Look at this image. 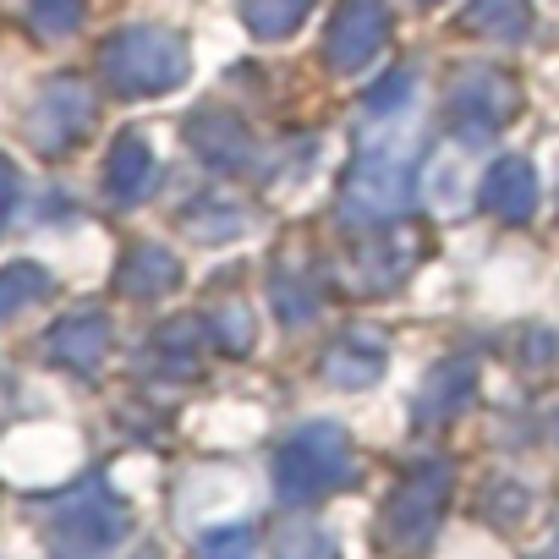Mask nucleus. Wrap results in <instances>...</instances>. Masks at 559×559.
I'll use <instances>...</instances> for the list:
<instances>
[{"mask_svg": "<svg viewBox=\"0 0 559 559\" xmlns=\"http://www.w3.org/2000/svg\"><path fill=\"white\" fill-rule=\"evenodd\" d=\"M357 477V455L341 423H302L274 450V493L286 504H313Z\"/></svg>", "mask_w": 559, "mask_h": 559, "instance_id": "nucleus-1", "label": "nucleus"}, {"mask_svg": "<svg viewBox=\"0 0 559 559\" xmlns=\"http://www.w3.org/2000/svg\"><path fill=\"white\" fill-rule=\"evenodd\" d=\"M127 504L94 477L83 483L78 493H67L56 510H50V526H45V543L56 559H99L105 548H116L127 537Z\"/></svg>", "mask_w": 559, "mask_h": 559, "instance_id": "nucleus-2", "label": "nucleus"}, {"mask_svg": "<svg viewBox=\"0 0 559 559\" xmlns=\"http://www.w3.org/2000/svg\"><path fill=\"white\" fill-rule=\"evenodd\" d=\"M187 72H192V56L165 28H121L105 45V78L121 94H165L187 83Z\"/></svg>", "mask_w": 559, "mask_h": 559, "instance_id": "nucleus-3", "label": "nucleus"}, {"mask_svg": "<svg viewBox=\"0 0 559 559\" xmlns=\"http://www.w3.org/2000/svg\"><path fill=\"white\" fill-rule=\"evenodd\" d=\"M450 461H423L412 477L395 483V493L384 499L379 510V537L395 548V554H417L428 548V537L439 532L444 521V504H450Z\"/></svg>", "mask_w": 559, "mask_h": 559, "instance_id": "nucleus-4", "label": "nucleus"}, {"mask_svg": "<svg viewBox=\"0 0 559 559\" xmlns=\"http://www.w3.org/2000/svg\"><path fill=\"white\" fill-rule=\"evenodd\" d=\"M412 165L401 154H362L341 187V203L346 214H357L362 225H384V219H401L412 209Z\"/></svg>", "mask_w": 559, "mask_h": 559, "instance_id": "nucleus-5", "label": "nucleus"}, {"mask_svg": "<svg viewBox=\"0 0 559 559\" xmlns=\"http://www.w3.org/2000/svg\"><path fill=\"white\" fill-rule=\"evenodd\" d=\"M88 127H94V94H88L78 78L50 83V88L34 99V110H28V138H34L45 154H67Z\"/></svg>", "mask_w": 559, "mask_h": 559, "instance_id": "nucleus-6", "label": "nucleus"}, {"mask_svg": "<svg viewBox=\"0 0 559 559\" xmlns=\"http://www.w3.org/2000/svg\"><path fill=\"white\" fill-rule=\"evenodd\" d=\"M450 105H455V138H461V143H488L493 127L515 110V88H510V78H499L493 67H472V72L455 78Z\"/></svg>", "mask_w": 559, "mask_h": 559, "instance_id": "nucleus-7", "label": "nucleus"}, {"mask_svg": "<svg viewBox=\"0 0 559 559\" xmlns=\"http://www.w3.org/2000/svg\"><path fill=\"white\" fill-rule=\"evenodd\" d=\"M390 39V12L384 0H341V12L330 23V67L357 72L379 56V45Z\"/></svg>", "mask_w": 559, "mask_h": 559, "instance_id": "nucleus-8", "label": "nucleus"}, {"mask_svg": "<svg viewBox=\"0 0 559 559\" xmlns=\"http://www.w3.org/2000/svg\"><path fill=\"white\" fill-rule=\"evenodd\" d=\"M390 362V341L373 330V324H352L330 352H324V379L341 384V390H368Z\"/></svg>", "mask_w": 559, "mask_h": 559, "instance_id": "nucleus-9", "label": "nucleus"}, {"mask_svg": "<svg viewBox=\"0 0 559 559\" xmlns=\"http://www.w3.org/2000/svg\"><path fill=\"white\" fill-rule=\"evenodd\" d=\"M176 286H181L176 252H165L159 241L127 247V258H121V269H116V292H121V297H132V302H159V297H170Z\"/></svg>", "mask_w": 559, "mask_h": 559, "instance_id": "nucleus-10", "label": "nucleus"}, {"mask_svg": "<svg viewBox=\"0 0 559 559\" xmlns=\"http://www.w3.org/2000/svg\"><path fill=\"white\" fill-rule=\"evenodd\" d=\"M472 390H477V357H444L439 368H428L423 379V401H417V423H444L455 412L472 406Z\"/></svg>", "mask_w": 559, "mask_h": 559, "instance_id": "nucleus-11", "label": "nucleus"}, {"mask_svg": "<svg viewBox=\"0 0 559 559\" xmlns=\"http://www.w3.org/2000/svg\"><path fill=\"white\" fill-rule=\"evenodd\" d=\"M45 346H50L56 362H67V368H78V373H94V368L105 362V352H110V319H105V313H67V319L45 335Z\"/></svg>", "mask_w": 559, "mask_h": 559, "instance_id": "nucleus-12", "label": "nucleus"}, {"mask_svg": "<svg viewBox=\"0 0 559 559\" xmlns=\"http://www.w3.org/2000/svg\"><path fill=\"white\" fill-rule=\"evenodd\" d=\"M477 203H483L488 214H499V219H526V214L537 209V176H532V165H526V159H499V165L483 176Z\"/></svg>", "mask_w": 559, "mask_h": 559, "instance_id": "nucleus-13", "label": "nucleus"}, {"mask_svg": "<svg viewBox=\"0 0 559 559\" xmlns=\"http://www.w3.org/2000/svg\"><path fill=\"white\" fill-rule=\"evenodd\" d=\"M154 181H159V165H154L148 138L127 132V138L110 148V165H105V187H110V198H116V203H138V198L154 192Z\"/></svg>", "mask_w": 559, "mask_h": 559, "instance_id": "nucleus-14", "label": "nucleus"}, {"mask_svg": "<svg viewBox=\"0 0 559 559\" xmlns=\"http://www.w3.org/2000/svg\"><path fill=\"white\" fill-rule=\"evenodd\" d=\"M192 143H198V154H203L214 170H241V165L252 159V138H247L241 121L225 116V110L192 116Z\"/></svg>", "mask_w": 559, "mask_h": 559, "instance_id": "nucleus-15", "label": "nucleus"}, {"mask_svg": "<svg viewBox=\"0 0 559 559\" xmlns=\"http://www.w3.org/2000/svg\"><path fill=\"white\" fill-rule=\"evenodd\" d=\"M412 241L401 236V241H368V247H357L352 258H346V274H352V286L357 292H390L395 280H406V269H412Z\"/></svg>", "mask_w": 559, "mask_h": 559, "instance_id": "nucleus-16", "label": "nucleus"}, {"mask_svg": "<svg viewBox=\"0 0 559 559\" xmlns=\"http://www.w3.org/2000/svg\"><path fill=\"white\" fill-rule=\"evenodd\" d=\"M181 225H187L192 241H230V236L247 230V209L236 198H225V192H209V198H198L181 214Z\"/></svg>", "mask_w": 559, "mask_h": 559, "instance_id": "nucleus-17", "label": "nucleus"}, {"mask_svg": "<svg viewBox=\"0 0 559 559\" xmlns=\"http://www.w3.org/2000/svg\"><path fill=\"white\" fill-rule=\"evenodd\" d=\"M466 28L483 39H521L532 28V0H472L466 7Z\"/></svg>", "mask_w": 559, "mask_h": 559, "instance_id": "nucleus-18", "label": "nucleus"}, {"mask_svg": "<svg viewBox=\"0 0 559 559\" xmlns=\"http://www.w3.org/2000/svg\"><path fill=\"white\" fill-rule=\"evenodd\" d=\"M274 308L286 324H308L319 313V286H313V274L302 263H286V269H274V286H269Z\"/></svg>", "mask_w": 559, "mask_h": 559, "instance_id": "nucleus-19", "label": "nucleus"}, {"mask_svg": "<svg viewBox=\"0 0 559 559\" xmlns=\"http://www.w3.org/2000/svg\"><path fill=\"white\" fill-rule=\"evenodd\" d=\"M313 12V0H241V23L258 39H286L302 28V17Z\"/></svg>", "mask_w": 559, "mask_h": 559, "instance_id": "nucleus-20", "label": "nucleus"}, {"mask_svg": "<svg viewBox=\"0 0 559 559\" xmlns=\"http://www.w3.org/2000/svg\"><path fill=\"white\" fill-rule=\"evenodd\" d=\"M39 297H50V274L39 263H12L0 269V319H12L23 308H34Z\"/></svg>", "mask_w": 559, "mask_h": 559, "instance_id": "nucleus-21", "label": "nucleus"}, {"mask_svg": "<svg viewBox=\"0 0 559 559\" xmlns=\"http://www.w3.org/2000/svg\"><path fill=\"white\" fill-rule=\"evenodd\" d=\"M154 362L165 368V373H192L198 368V324H170V330H159L154 335Z\"/></svg>", "mask_w": 559, "mask_h": 559, "instance_id": "nucleus-22", "label": "nucleus"}, {"mask_svg": "<svg viewBox=\"0 0 559 559\" xmlns=\"http://www.w3.org/2000/svg\"><path fill=\"white\" fill-rule=\"evenodd\" d=\"M274 559H341V548H335V537L324 526L297 521V526H286L274 537Z\"/></svg>", "mask_w": 559, "mask_h": 559, "instance_id": "nucleus-23", "label": "nucleus"}, {"mask_svg": "<svg viewBox=\"0 0 559 559\" xmlns=\"http://www.w3.org/2000/svg\"><path fill=\"white\" fill-rule=\"evenodd\" d=\"M209 335L219 341V352H247V346H252V335H258L252 308H241V302L214 308V313H209Z\"/></svg>", "mask_w": 559, "mask_h": 559, "instance_id": "nucleus-24", "label": "nucleus"}, {"mask_svg": "<svg viewBox=\"0 0 559 559\" xmlns=\"http://www.w3.org/2000/svg\"><path fill=\"white\" fill-rule=\"evenodd\" d=\"M28 23L39 34L61 39V34H72L83 23V0H28Z\"/></svg>", "mask_w": 559, "mask_h": 559, "instance_id": "nucleus-25", "label": "nucleus"}, {"mask_svg": "<svg viewBox=\"0 0 559 559\" xmlns=\"http://www.w3.org/2000/svg\"><path fill=\"white\" fill-rule=\"evenodd\" d=\"M252 548H258L252 526H214L198 543V559H252Z\"/></svg>", "mask_w": 559, "mask_h": 559, "instance_id": "nucleus-26", "label": "nucleus"}, {"mask_svg": "<svg viewBox=\"0 0 559 559\" xmlns=\"http://www.w3.org/2000/svg\"><path fill=\"white\" fill-rule=\"evenodd\" d=\"M406 99H412V72H406V67H401V72H390V78L368 94V105H373V110H401Z\"/></svg>", "mask_w": 559, "mask_h": 559, "instance_id": "nucleus-27", "label": "nucleus"}, {"mask_svg": "<svg viewBox=\"0 0 559 559\" xmlns=\"http://www.w3.org/2000/svg\"><path fill=\"white\" fill-rule=\"evenodd\" d=\"M12 203H17V170L12 159H0V225L12 219Z\"/></svg>", "mask_w": 559, "mask_h": 559, "instance_id": "nucleus-28", "label": "nucleus"}, {"mask_svg": "<svg viewBox=\"0 0 559 559\" xmlns=\"http://www.w3.org/2000/svg\"><path fill=\"white\" fill-rule=\"evenodd\" d=\"M537 559H559V543H554V548H548V554H537Z\"/></svg>", "mask_w": 559, "mask_h": 559, "instance_id": "nucleus-29", "label": "nucleus"}, {"mask_svg": "<svg viewBox=\"0 0 559 559\" xmlns=\"http://www.w3.org/2000/svg\"><path fill=\"white\" fill-rule=\"evenodd\" d=\"M138 559H159V554H148V548H143V554H138Z\"/></svg>", "mask_w": 559, "mask_h": 559, "instance_id": "nucleus-30", "label": "nucleus"}, {"mask_svg": "<svg viewBox=\"0 0 559 559\" xmlns=\"http://www.w3.org/2000/svg\"><path fill=\"white\" fill-rule=\"evenodd\" d=\"M554 439H559V412H554Z\"/></svg>", "mask_w": 559, "mask_h": 559, "instance_id": "nucleus-31", "label": "nucleus"}]
</instances>
